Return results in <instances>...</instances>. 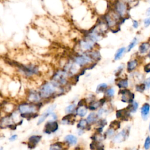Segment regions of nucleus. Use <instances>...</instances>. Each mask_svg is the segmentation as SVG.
Segmentation results:
<instances>
[{
	"mask_svg": "<svg viewBox=\"0 0 150 150\" xmlns=\"http://www.w3.org/2000/svg\"><path fill=\"white\" fill-rule=\"evenodd\" d=\"M61 87L56 85L54 82H46L42 84L40 89V95L42 98H49L56 93L57 89H60Z\"/></svg>",
	"mask_w": 150,
	"mask_h": 150,
	"instance_id": "obj_1",
	"label": "nucleus"
},
{
	"mask_svg": "<svg viewBox=\"0 0 150 150\" xmlns=\"http://www.w3.org/2000/svg\"><path fill=\"white\" fill-rule=\"evenodd\" d=\"M94 60L92 57L90 53H86L83 54H80L73 59V62L80 67L84 66L88 64H91Z\"/></svg>",
	"mask_w": 150,
	"mask_h": 150,
	"instance_id": "obj_2",
	"label": "nucleus"
},
{
	"mask_svg": "<svg viewBox=\"0 0 150 150\" xmlns=\"http://www.w3.org/2000/svg\"><path fill=\"white\" fill-rule=\"evenodd\" d=\"M67 76L65 70H58L53 76L52 82L60 87L64 86L67 82Z\"/></svg>",
	"mask_w": 150,
	"mask_h": 150,
	"instance_id": "obj_3",
	"label": "nucleus"
},
{
	"mask_svg": "<svg viewBox=\"0 0 150 150\" xmlns=\"http://www.w3.org/2000/svg\"><path fill=\"white\" fill-rule=\"evenodd\" d=\"M18 69L21 73L27 77L37 75L39 72L38 67L33 65H21L19 66Z\"/></svg>",
	"mask_w": 150,
	"mask_h": 150,
	"instance_id": "obj_4",
	"label": "nucleus"
},
{
	"mask_svg": "<svg viewBox=\"0 0 150 150\" xmlns=\"http://www.w3.org/2000/svg\"><path fill=\"white\" fill-rule=\"evenodd\" d=\"M140 114L141 119L147 121L150 119V103L145 102L143 103L140 108Z\"/></svg>",
	"mask_w": 150,
	"mask_h": 150,
	"instance_id": "obj_5",
	"label": "nucleus"
},
{
	"mask_svg": "<svg viewBox=\"0 0 150 150\" xmlns=\"http://www.w3.org/2000/svg\"><path fill=\"white\" fill-rule=\"evenodd\" d=\"M119 94L121 95V101L124 103L130 104L134 100V94L127 89H121Z\"/></svg>",
	"mask_w": 150,
	"mask_h": 150,
	"instance_id": "obj_6",
	"label": "nucleus"
},
{
	"mask_svg": "<svg viewBox=\"0 0 150 150\" xmlns=\"http://www.w3.org/2000/svg\"><path fill=\"white\" fill-rule=\"evenodd\" d=\"M130 131V127L123 129L117 135L114 137V141L116 143H120L125 141L129 137Z\"/></svg>",
	"mask_w": 150,
	"mask_h": 150,
	"instance_id": "obj_7",
	"label": "nucleus"
},
{
	"mask_svg": "<svg viewBox=\"0 0 150 150\" xmlns=\"http://www.w3.org/2000/svg\"><path fill=\"white\" fill-rule=\"evenodd\" d=\"M38 105L33 104L24 103L19 106L20 111L22 113H35L38 110Z\"/></svg>",
	"mask_w": 150,
	"mask_h": 150,
	"instance_id": "obj_8",
	"label": "nucleus"
},
{
	"mask_svg": "<svg viewBox=\"0 0 150 150\" xmlns=\"http://www.w3.org/2000/svg\"><path fill=\"white\" fill-rule=\"evenodd\" d=\"M115 9L116 14H117L119 16H124L126 15L127 12V4L125 2L120 0V1H118L116 3L115 5Z\"/></svg>",
	"mask_w": 150,
	"mask_h": 150,
	"instance_id": "obj_9",
	"label": "nucleus"
},
{
	"mask_svg": "<svg viewBox=\"0 0 150 150\" xmlns=\"http://www.w3.org/2000/svg\"><path fill=\"white\" fill-rule=\"evenodd\" d=\"M95 42L90 41L89 39H86L84 40H82L80 42V48L82 50L84 51L91 50L94 47Z\"/></svg>",
	"mask_w": 150,
	"mask_h": 150,
	"instance_id": "obj_10",
	"label": "nucleus"
},
{
	"mask_svg": "<svg viewBox=\"0 0 150 150\" xmlns=\"http://www.w3.org/2000/svg\"><path fill=\"white\" fill-rule=\"evenodd\" d=\"M58 128V124L56 121H48L46 125L45 128V133L47 134H50L54 133Z\"/></svg>",
	"mask_w": 150,
	"mask_h": 150,
	"instance_id": "obj_11",
	"label": "nucleus"
},
{
	"mask_svg": "<svg viewBox=\"0 0 150 150\" xmlns=\"http://www.w3.org/2000/svg\"><path fill=\"white\" fill-rule=\"evenodd\" d=\"M118 16L119 15L117 14L107 15L105 16V21H106L107 25L110 27L115 26L118 22Z\"/></svg>",
	"mask_w": 150,
	"mask_h": 150,
	"instance_id": "obj_12",
	"label": "nucleus"
},
{
	"mask_svg": "<svg viewBox=\"0 0 150 150\" xmlns=\"http://www.w3.org/2000/svg\"><path fill=\"white\" fill-rule=\"evenodd\" d=\"M140 108V107L139 103L137 101H135V100H134L133 102L131 103L130 104H128V105H127V107H126V109L129 111L131 115V114L136 113L138 111Z\"/></svg>",
	"mask_w": 150,
	"mask_h": 150,
	"instance_id": "obj_13",
	"label": "nucleus"
},
{
	"mask_svg": "<svg viewBox=\"0 0 150 150\" xmlns=\"http://www.w3.org/2000/svg\"><path fill=\"white\" fill-rule=\"evenodd\" d=\"M42 137L41 136H33L29 138L28 141V147L29 148H33L36 146L37 144L41 140Z\"/></svg>",
	"mask_w": 150,
	"mask_h": 150,
	"instance_id": "obj_14",
	"label": "nucleus"
},
{
	"mask_svg": "<svg viewBox=\"0 0 150 150\" xmlns=\"http://www.w3.org/2000/svg\"><path fill=\"white\" fill-rule=\"evenodd\" d=\"M76 65L74 62L66 65L64 70L66 72L68 76H72L75 74V73L76 72Z\"/></svg>",
	"mask_w": 150,
	"mask_h": 150,
	"instance_id": "obj_15",
	"label": "nucleus"
},
{
	"mask_svg": "<svg viewBox=\"0 0 150 150\" xmlns=\"http://www.w3.org/2000/svg\"><path fill=\"white\" fill-rule=\"evenodd\" d=\"M41 96L39 93L35 91H32L28 95V100L31 102H38L40 100Z\"/></svg>",
	"mask_w": 150,
	"mask_h": 150,
	"instance_id": "obj_16",
	"label": "nucleus"
},
{
	"mask_svg": "<svg viewBox=\"0 0 150 150\" xmlns=\"http://www.w3.org/2000/svg\"><path fill=\"white\" fill-rule=\"evenodd\" d=\"M138 64V61L136 59L131 60L130 61H129L127 64V71L128 72H131L132 71H133V70H135L136 67H137Z\"/></svg>",
	"mask_w": 150,
	"mask_h": 150,
	"instance_id": "obj_17",
	"label": "nucleus"
},
{
	"mask_svg": "<svg viewBox=\"0 0 150 150\" xmlns=\"http://www.w3.org/2000/svg\"><path fill=\"white\" fill-rule=\"evenodd\" d=\"M117 86L120 89H126L128 87V82L127 79H121L117 82Z\"/></svg>",
	"mask_w": 150,
	"mask_h": 150,
	"instance_id": "obj_18",
	"label": "nucleus"
},
{
	"mask_svg": "<svg viewBox=\"0 0 150 150\" xmlns=\"http://www.w3.org/2000/svg\"><path fill=\"white\" fill-rule=\"evenodd\" d=\"M149 47H150V45H149V43L144 42V43L141 44L140 46L139 47V49H138L139 52H140V54H144L148 50Z\"/></svg>",
	"mask_w": 150,
	"mask_h": 150,
	"instance_id": "obj_19",
	"label": "nucleus"
},
{
	"mask_svg": "<svg viewBox=\"0 0 150 150\" xmlns=\"http://www.w3.org/2000/svg\"><path fill=\"white\" fill-rule=\"evenodd\" d=\"M126 51V48L122 47L120 49H119L115 54V56H114V60H118L121 59V58L123 56L124 54L125 53Z\"/></svg>",
	"mask_w": 150,
	"mask_h": 150,
	"instance_id": "obj_20",
	"label": "nucleus"
},
{
	"mask_svg": "<svg viewBox=\"0 0 150 150\" xmlns=\"http://www.w3.org/2000/svg\"><path fill=\"white\" fill-rule=\"evenodd\" d=\"M143 148L144 150H150V135L148 134L144 138Z\"/></svg>",
	"mask_w": 150,
	"mask_h": 150,
	"instance_id": "obj_21",
	"label": "nucleus"
},
{
	"mask_svg": "<svg viewBox=\"0 0 150 150\" xmlns=\"http://www.w3.org/2000/svg\"><path fill=\"white\" fill-rule=\"evenodd\" d=\"M66 141L71 145H75L77 143V138L73 135H68L65 137Z\"/></svg>",
	"mask_w": 150,
	"mask_h": 150,
	"instance_id": "obj_22",
	"label": "nucleus"
},
{
	"mask_svg": "<svg viewBox=\"0 0 150 150\" xmlns=\"http://www.w3.org/2000/svg\"><path fill=\"white\" fill-rule=\"evenodd\" d=\"M76 113L78 116L83 117L86 116L87 113V109L84 106H80L79 108H77Z\"/></svg>",
	"mask_w": 150,
	"mask_h": 150,
	"instance_id": "obj_23",
	"label": "nucleus"
},
{
	"mask_svg": "<svg viewBox=\"0 0 150 150\" xmlns=\"http://www.w3.org/2000/svg\"><path fill=\"white\" fill-rule=\"evenodd\" d=\"M107 88V84L106 83H101L100 84H99L97 87V89H96V92L97 93H102L104 91H105V90Z\"/></svg>",
	"mask_w": 150,
	"mask_h": 150,
	"instance_id": "obj_24",
	"label": "nucleus"
},
{
	"mask_svg": "<svg viewBox=\"0 0 150 150\" xmlns=\"http://www.w3.org/2000/svg\"><path fill=\"white\" fill-rule=\"evenodd\" d=\"M88 123L89 122H88V121L87 120L82 119L78 123L77 127H78V128H81L82 129L87 128V127H89L88 126Z\"/></svg>",
	"mask_w": 150,
	"mask_h": 150,
	"instance_id": "obj_25",
	"label": "nucleus"
},
{
	"mask_svg": "<svg viewBox=\"0 0 150 150\" xmlns=\"http://www.w3.org/2000/svg\"><path fill=\"white\" fill-rule=\"evenodd\" d=\"M38 116V114L35 113H22L21 114V117L29 119V118H35Z\"/></svg>",
	"mask_w": 150,
	"mask_h": 150,
	"instance_id": "obj_26",
	"label": "nucleus"
},
{
	"mask_svg": "<svg viewBox=\"0 0 150 150\" xmlns=\"http://www.w3.org/2000/svg\"><path fill=\"white\" fill-rule=\"evenodd\" d=\"M52 114V113L48 112V111H47L45 113H44L42 114V115L41 116V117L39 118V121H38V125L41 124L42 122H43L45 120V119L49 116V114Z\"/></svg>",
	"mask_w": 150,
	"mask_h": 150,
	"instance_id": "obj_27",
	"label": "nucleus"
},
{
	"mask_svg": "<svg viewBox=\"0 0 150 150\" xmlns=\"http://www.w3.org/2000/svg\"><path fill=\"white\" fill-rule=\"evenodd\" d=\"M97 119V116L94 113H90L89 116L87 117V121L89 123H92L94 121H96Z\"/></svg>",
	"mask_w": 150,
	"mask_h": 150,
	"instance_id": "obj_28",
	"label": "nucleus"
},
{
	"mask_svg": "<svg viewBox=\"0 0 150 150\" xmlns=\"http://www.w3.org/2000/svg\"><path fill=\"white\" fill-rule=\"evenodd\" d=\"M110 127L111 128H113L114 130H116L120 128V122L119 121H113L110 123Z\"/></svg>",
	"mask_w": 150,
	"mask_h": 150,
	"instance_id": "obj_29",
	"label": "nucleus"
},
{
	"mask_svg": "<svg viewBox=\"0 0 150 150\" xmlns=\"http://www.w3.org/2000/svg\"><path fill=\"white\" fill-rule=\"evenodd\" d=\"M62 143H57L54 144H52L50 147V150H62Z\"/></svg>",
	"mask_w": 150,
	"mask_h": 150,
	"instance_id": "obj_30",
	"label": "nucleus"
},
{
	"mask_svg": "<svg viewBox=\"0 0 150 150\" xmlns=\"http://www.w3.org/2000/svg\"><path fill=\"white\" fill-rule=\"evenodd\" d=\"M138 42V40H137V38H134L133 41H132L129 44V45L128 47V48H127V51L128 52H130L131 50V49H133L136 45V44Z\"/></svg>",
	"mask_w": 150,
	"mask_h": 150,
	"instance_id": "obj_31",
	"label": "nucleus"
},
{
	"mask_svg": "<svg viewBox=\"0 0 150 150\" xmlns=\"http://www.w3.org/2000/svg\"><path fill=\"white\" fill-rule=\"evenodd\" d=\"M136 90L137 92H139L141 93H143L144 92V90H145V86L144 83L140 84L136 86Z\"/></svg>",
	"mask_w": 150,
	"mask_h": 150,
	"instance_id": "obj_32",
	"label": "nucleus"
},
{
	"mask_svg": "<svg viewBox=\"0 0 150 150\" xmlns=\"http://www.w3.org/2000/svg\"><path fill=\"white\" fill-rule=\"evenodd\" d=\"M75 104H70L66 108L65 111L67 113H72L73 111V110H75Z\"/></svg>",
	"mask_w": 150,
	"mask_h": 150,
	"instance_id": "obj_33",
	"label": "nucleus"
},
{
	"mask_svg": "<svg viewBox=\"0 0 150 150\" xmlns=\"http://www.w3.org/2000/svg\"><path fill=\"white\" fill-rule=\"evenodd\" d=\"M106 93L108 96L109 97H113L115 93V90L113 89V88H110V89H107L106 91Z\"/></svg>",
	"mask_w": 150,
	"mask_h": 150,
	"instance_id": "obj_34",
	"label": "nucleus"
},
{
	"mask_svg": "<svg viewBox=\"0 0 150 150\" xmlns=\"http://www.w3.org/2000/svg\"><path fill=\"white\" fill-rule=\"evenodd\" d=\"M144 84L145 86V90H148L150 89V77L147 78L145 81Z\"/></svg>",
	"mask_w": 150,
	"mask_h": 150,
	"instance_id": "obj_35",
	"label": "nucleus"
},
{
	"mask_svg": "<svg viewBox=\"0 0 150 150\" xmlns=\"http://www.w3.org/2000/svg\"><path fill=\"white\" fill-rule=\"evenodd\" d=\"M114 131H115V130H114L113 128H111L110 129H109L107 131V136H109L110 137H111L112 136H113L114 134Z\"/></svg>",
	"mask_w": 150,
	"mask_h": 150,
	"instance_id": "obj_36",
	"label": "nucleus"
},
{
	"mask_svg": "<svg viewBox=\"0 0 150 150\" xmlns=\"http://www.w3.org/2000/svg\"><path fill=\"white\" fill-rule=\"evenodd\" d=\"M144 25L145 27H147V26H148L150 25V16L148 18H147L144 20Z\"/></svg>",
	"mask_w": 150,
	"mask_h": 150,
	"instance_id": "obj_37",
	"label": "nucleus"
},
{
	"mask_svg": "<svg viewBox=\"0 0 150 150\" xmlns=\"http://www.w3.org/2000/svg\"><path fill=\"white\" fill-rule=\"evenodd\" d=\"M122 69H123V66H122V65H121V66H120L117 69V70H116V75H119V74H120L121 73V72H122Z\"/></svg>",
	"mask_w": 150,
	"mask_h": 150,
	"instance_id": "obj_38",
	"label": "nucleus"
},
{
	"mask_svg": "<svg viewBox=\"0 0 150 150\" xmlns=\"http://www.w3.org/2000/svg\"><path fill=\"white\" fill-rule=\"evenodd\" d=\"M144 70L146 73H149L150 72V63L144 66Z\"/></svg>",
	"mask_w": 150,
	"mask_h": 150,
	"instance_id": "obj_39",
	"label": "nucleus"
},
{
	"mask_svg": "<svg viewBox=\"0 0 150 150\" xmlns=\"http://www.w3.org/2000/svg\"><path fill=\"white\" fill-rule=\"evenodd\" d=\"M133 27H134V28H137L138 27V22H137V21H133Z\"/></svg>",
	"mask_w": 150,
	"mask_h": 150,
	"instance_id": "obj_40",
	"label": "nucleus"
},
{
	"mask_svg": "<svg viewBox=\"0 0 150 150\" xmlns=\"http://www.w3.org/2000/svg\"><path fill=\"white\" fill-rule=\"evenodd\" d=\"M16 138H17V136L16 135H13L10 138V140L14 141V140H15L16 139Z\"/></svg>",
	"mask_w": 150,
	"mask_h": 150,
	"instance_id": "obj_41",
	"label": "nucleus"
},
{
	"mask_svg": "<svg viewBox=\"0 0 150 150\" xmlns=\"http://www.w3.org/2000/svg\"><path fill=\"white\" fill-rule=\"evenodd\" d=\"M148 134L150 135V120L149 121L148 125Z\"/></svg>",
	"mask_w": 150,
	"mask_h": 150,
	"instance_id": "obj_42",
	"label": "nucleus"
},
{
	"mask_svg": "<svg viewBox=\"0 0 150 150\" xmlns=\"http://www.w3.org/2000/svg\"><path fill=\"white\" fill-rule=\"evenodd\" d=\"M148 14H150V8H149L148 9V10H147V12Z\"/></svg>",
	"mask_w": 150,
	"mask_h": 150,
	"instance_id": "obj_43",
	"label": "nucleus"
},
{
	"mask_svg": "<svg viewBox=\"0 0 150 150\" xmlns=\"http://www.w3.org/2000/svg\"><path fill=\"white\" fill-rule=\"evenodd\" d=\"M148 57L150 59V51H149V54H148Z\"/></svg>",
	"mask_w": 150,
	"mask_h": 150,
	"instance_id": "obj_44",
	"label": "nucleus"
},
{
	"mask_svg": "<svg viewBox=\"0 0 150 150\" xmlns=\"http://www.w3.org/2000/svg\"><path fill=\"white\" fill-rule=\"evenodd\" d=\"M148 2L150 3V0H148Z\"/></svg>",
	"mask_w": 150,
	"mask_h": 150,
	"instance_id": "obj_45",
	"label": "nucleus"
},
{
	"mask_svg": "<svg viewBox=\"0 0 150 150\" xmlns=\"http://www.w3.org/2000/svg\"><path fill=\"white\" fill-rule=\"evenodd\" d=\"M131 150H137V149H131Z\"/></svg>",
	"mask_w": 150,
	"mask_h": 150,
	"instance_id": "obj_46",
	"label": "nucleus"
},
{
	"mask_svg": "<svg viewBox=\"0 0 150 150\" xmlns=\"http://www.w3.org/2000/svg\"><path fill=\"white\" fill-rule=\"evenodd\" d=\"M149 41H150V38H149Z\"/></svg>",
	"mask_w": 150,
	"mask_h": 150,
	"instance_id": "obj_47",
	"label": "nucleus"
}]
</instances>
